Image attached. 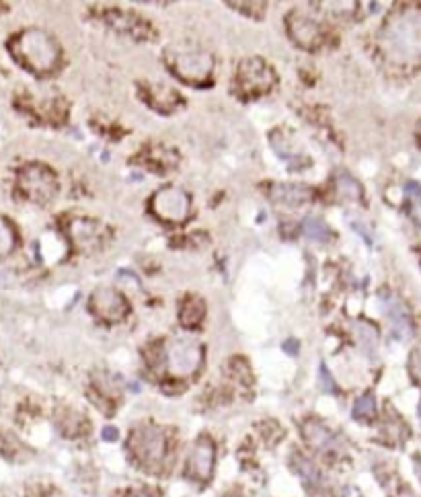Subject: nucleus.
<instances>
[{"instance_id": "ddd939ff", "label": "nucleus", "mask_w": 421, "mask_h": 497, "mask_svg": "<svg viewBox=\"0 0 421 497\" xmlns=\"http://www.w3.org/2000/svg\"><path fill=\"white\" fill-rule=\"evenodd\" d=\"M191 471L200 477V479H208L212 473V464H214V446L208 440H202L193 452H191Z\"/></svg>"}, {"instance_id": "b1692460", "label": "nucleus", "mask_w": 421, "mask_h": 497, "mask_svg": "<svg viewBox=\"0 0 421 497\" xmlns=\"http://www.w3.org/2000/svg\"><path fill=\"white\" fill-rule=\"evenodd\" d=\"M132 497H148L146 494H136V496H132Z\"/></svg>"}, {"instance_id": "f257e3e1", "label": "nucleus", "mask_w": 421, "mask_h": 497, "mask_svg": "<svg viewBox=\"0 0 421 497\" xmlns=\"http://www.w3.org/2000/svg\"><path fill=\"white\" fill-rule=\"evenodd\" d=\"M10 52L25 68L38 74L49 72L58 64V58H60V49L56 42L40 29H29L17 36L10 42Z\"/></svg>"}, {"instance_id": "423d86ee", "label": "nucleus", "mask_w": 421, "mask_h": 497, "mask_svg": "<svg viewBox=\"0 0 421 497\" xmlns=\"http://www.w3.org/2000/svg\"><path fill=\"white\" fill-rule=\"evenodd\" d=\"M167 362L170 372L177 376H189L198 370L202 362V347L196 341L177 339L168 345Z\"/></svg>"}, {"instance_id": "aec40b11", "label": "nucleus", "mask_w": 421, "mask_h": 497, "mask_svg": "<svg viewBox=\"0 0 421 497\" xmlns=\"http://www.w3.org/2000/svg\"><path fill=\"white\" fill-rule=\"evenodd\" d=\"M337 187H339V194H341L343 198H351V200H358V198H360V185H358L351 177H347V175H341V177L337 179Z\"/></svg>"}, {"instance_id": "7ed1b4c3", "label": "nucleus", "mask_w": 421, "mask_h": 497, "mask_svg": "<svg viewBox=\"0 0 421 497\" xmlns=\"http://www.w3.org/2000/svg\"><path fill=\"white\" fill-rule=\"evenodd\" d=\"M167 62L187 83H204L212 72V56L200 47L173 45L167 52Z\"/></svg>"}, {"instance_id": "6e6552de", "label": "nucleus", "mask_w": 421, "mask_h": 497, "mask_svg": "<svg viewBox=\"0 0 421 497\" xmlns=\"http://www.w3.org/2000/svg\"><path fill=\"white\" fill-rule=\"evenodd\" d=\"M90 308L97 317H101L109 323H116L127 315V304L124 296L111 288H101V290L95 292L90 296Z\"/></svg>"}, {"instance_id": "9d476101", "label": "nucleus", "mask_w": 421, "mask_h": 497, "mask_svg": "<svg viewBox=\"0 0 421 497\" xmlns=\"http://www.w3.org/2000/svg\"><path fill=\"white\" fill-rule=\"evenodd\" d=\"M290 36L302 47H315L321 40V27L315 19H310L304 13H294L290 17Z\"/></svg>"}, {"instance_id": "412c9836", "label": "nucleus", "mask_w": 421, "mask_h": 497, "mask_svg": "<svg viewBox=\"0 0 421 497\" xmlns=\"http://www.w3.org/2000/svg\"><path fill=\"white\" fill-rule=\"evenodd\" d=\"M374 411H376V401H374L372 395H364V397L356 403V407H354L356 417H372Z\"/></svg>"}, {"instance_id": "4be33fe9", "label": "nucleus", "mask_w": 421, "mask_h": 497, "mask_svg": "<svg viewBox=\"0 0 421 497\" xmlns=\"http://www.w3.org/2000/svg\"><path fill=\"white\" fill-rule=\"evenodd\" d=\"M321 380H323V388L325 390H333V380H331V376L327 372V368H321Z\"/></svg>"}, {"instance_id": "1a4fd4ad", "label": "nucleus", "mask_w": 421, "mask_h": 497, "mask_svg": "<svg viewBox=\"0 0 421 497\" xmlns=\"http://www.w3.org/2000/svg\"><path fill=\"white\" fill-rule=\"evenodd\" d=\"M132 448L146 462H159L165 456V436L159 429L142 427L132 438Z\"/></svg>"}, {"instance_id": "39448f33", "label": "nucleus", "mask_w": 421, "mask_h": 497, "mask_svg": "<svg viewBox=\"0 0 421 497\" xmlns=\"http://www.w3.org/2000/svg\"><path fill=\"white\" fill-rule=\"evenodd\" d=\"M276 83L273 70L259 58H247L241 62L237 72V88L243 95H259L271 88Z\"/></svg>"}, {"instance_id": "4468645a", "label": "nucleus", "mask_w": 421, "mask_h": 497, "mask_svg": "<svg viewBox=\"0 0 421 497\" xmlns=\"http://www.w3.org/2000/svg\"><path fill=\"white\" fill-rule=\"evenodd\" d=\"M273 198L286 206H300L310 198V194L306 187H300V185H276Z\"/></svg>"}, {"instance_id": "393cba45", "label": "nucleus", "mask_w": 421, "mask_h": 497, "mask_svg": "<svg viewBox=\"0 0 421 497\" xmlns=\"http://www.w3.org/2000/svg\"><path fill=\"white\" fill-rule=\"evenodd\" d=\"M420 477H421V464H420Z\"/></svg>"}, {"instance_id": "a211bd4d", "label": "nucleus", "mask_w": 421, "mask_h": 497, "mask_svg": "<svg viewBox=\"0 0 421 497\" xmlns=\"http://www.w3.org/2000/svg\"><path fill=\"white\" fill-rule=\"evenodd\" d=\"M17 243V235H15V228L8 224L6 218L0 216V257L8 255Z\"/></svg>"}, {"instance_id": "f8f14e48", "label": "nucleus", "mask_w": 421, "mask_h": 497, "mask_svg": "<svg viewBox=\"0 0 421 497\" xmlns=\"http://www.w3.org/2000/svg\"><path fill=\"white\" fill-rule=\"evenodd\" d=\"M70 235H72V241L77 243L79 248H97L103 241V235H101V226L93 220H77L72 226H70Z\"/></svg>"}, {"instance_id": "5701e85b", "label": "nucleus", "mask_w": 421, "mask_h": 497, "mask_svg": "<svg viewBox=\"0 0 421 497\" xmlns=\"http://www.w3.org/2000/svg\"><path fill=\"white\" fill-rule=\"evenodd\" d=\"M103 438H105V440H118V429H116V427H105Z\"/></svg>"}, {"instance_id": "f3484780", "label": "nucleus", "mask_w": 421, "mask_h": 497, "mask_svg": "<svg viewBox=\"0 0 421 497\" xmlns=\"http://www.w3.org/2000/svg\"><path fill=\"white\" fill-rule=\"evenodd\" d=\"M306 440L315 446V448H321V450H327L333 446V436L327 427L310 421L306 423Z\"/></svg>"}, {"instance_id": "6ab92c4d", "label": "nucleus", "mask_w": 421, "mask_h": 497, "mask_svg": "<svg viewBox=\"0 0 421 497\" xmlns=\"http://www.w3.org/2000/svg\"><path fill=\"white\" fill-rule=\"evenodd\" d=\"M304 232H306V237L312 239V241H325L327 235H329L327 226H325L321 220H315V218H308V220L304 222Z\"/></svg>"}, {"instance_id": "9b49d317", "label": "nucleus", "mask_w": 421, "mask_h": 497, "mask_svg": "<svg viewBox=\"0 0 421 497\" xmlns=\"http://www.w3.org/2000/svg\"><path fill=\"white\" fill-rule=\"evenodd\" d=\"M144 99L157 109V111H173L179 105V95L175 88L163 83H146L144 84Z\"/></svg>"}, {"instance_id": "20e7f679", "label": "nucleus", "mask_w": 421, "mask_h": 497, "mask_svg": "<svg viewBox=\"0 0 421 497\" xmlns=\"http://www.w3.org/2000/svg\"><path fill=\"white\" fill-rule=\"evenodd\" d=\"M19 189L31 202L47 204L56 196V177L42 165L25 166L19 173Z\"/></svg>"}, {"instance_id": "f03ea898", "label": "nucleus", "mask_w": 421, "mask_h": 497, "mask_svg": "<svg viewBox=\"0 0 421 497\" xmlns=\"http://www.w3.org/2000/svg\"><path fill=\"white\" fill-rule=\"evenodd\" d=\"M384 45L388 54L407 60L421 54V15L407 10L397 15L384 29Z\"/></svg>"}, {"instance_id": "2eb2a0df", "label": "nucleus", "mask_w": 421, "mask_h": 497, "mask_svg": "<svg viewBox=\"0 0 421 497\" xmlns=\"http://www.w3.org/2000/svg\"><path fill=\"white\" fill-rule=\"evenodd\" d=\"M109 21L113 23V27L124 29L129 36H134V38H146V29H148L146 23L138 21L134 15H126V13H122V10H113V13L109 15Z\"/></svg>"}, {"instance_id": "dca6fc26", "label": "nucleus", "mask_w": 421, "mask_h": 497, "mask_svg": "<svg viewBox=\"0 0 421 497\" xmlns=\"http://www.w3.org/2000/svg\"><path fill=\"white\" fill-rule=\"evenodd\" d=\"M204 315H206V306H204V302H202L200 298L189 296V298L185 300L183 308H181V323L187 325V327L198 325V323L204 319Z\"/></svg>"}, {"instance_id": "0eeeda50", "label": "nucleus", "mask_w": 421, "mask_h": 497, "mask_svg": "<svg viewBox=\"0 0 421 497\" xmlns=\"http://www.w3.org/2000/svg\"><path fill=\"white\" fill-rule=\"evenodd\" d=\"M152 210L167 222H181L189 214V196L179 187H167L154 194Z\"/></svg>"}]
</instances>
